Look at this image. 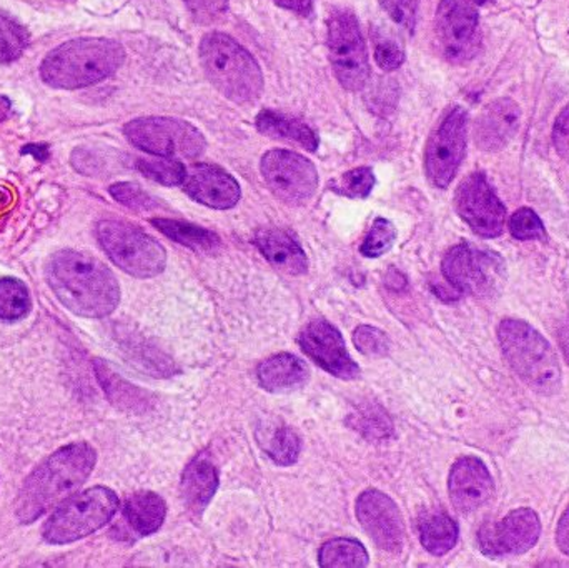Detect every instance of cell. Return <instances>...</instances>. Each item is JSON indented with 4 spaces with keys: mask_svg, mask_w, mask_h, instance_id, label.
<instances>
[{
    "mask_svg": "<svg viewBox=\"0 0 569 568\" xmlns=\"http://www.w3.org/2000/svg\"><path fill=\"white\" fill-rule=\"evenodd\" d=\"M182 186L193 200L212 209H232L240 200L239 182L213 163L192 166Z\"/></svg>",
    "mask_w": 569,
    "mask_h": 568,
    "instance_id": "obj_19",
    "label": "cell"
},
{
    "mask_svg": "<svg viewBox=\"0 0 569 568\" xmlns=\"http://www.w3.org/2000/svg\"><path fill=\"white\" fill-rule=\"evenodd\" d=\"M557 546L565 556L569 557V507L561 516L557 527Z\"/></svg>",
    "mask_w": 569,
    "mask_h": 568,
    "instance_id": "obj_44",
    "label": "cell"
},
{
    "mask_svg": "<svg viewBox=\"0 0 569 568\" xmlns=\"http://www.w3.org/2000/svg\"><path fill=\"white\" fill-rule=\"evenodd\" d=\"M12 116V102L6 96H0V122Z\"/></svg>",
    "mask_w": 569,
    "mask_h": 568,
    "instance_id": "obj_47",
    "label": "cell"
},
{
    "mask_svg": "<svg viewBox=\"0 0 569 568\" xmlns=\"http://www.w3.org/2000/svg\"><path fill=\"white\" fill-rule=\"evenodd\" d=\"M373 42L375 59L381 69L390 72V70H397L398 67L403 66L405 50L397 39L387 36L381 30H373Z\"/></svg>",
    "mask_w": 569,
    "mask_h": 568,
    "instance_id": "obj_37",
    "label": "cell"
},
{
    "mask_svg": "<svg viewBox=\"0 0 569 568\" xmlns=\"http://www.w3.org/2000/svg\"><path fill=\"white\" fill-rule=\"evenodd\" d=\"M355 429L360 430L365 437L371 440H383L391 436V422L387 413L380 409H367L365 412L357 413L353 422Z\"/></svg>",
    "mask_w": 569,
    "mask_h": 568,
    "instance_id": "obj_38",
    "label": "cell"
},
{
    "mask_svg": "<svg viewBox=\"0 0 569 568\" xmlns=\"http://www.w3.org/2000/svg\"><path fill=\"white\" fill-rule=\"evenodd\" d=\"M259 444L266 450L267 456L279 464V466L288 467L297 462L300 456V439L290 427H263L259 432Z\"/></svg>",
    "mask_w": 569,
    "mask_h": 568,
    "instance_id": "obj_29",
    "label": "cell"
},
{
    "mask_svg": "<svg viewBox=\"0 0 569 568\" xmlns=\"http://www.w3.org/2000/svg\"><path fill=\"white\" fill-rule=\"evenodd\" d=\"M29 46V33L16 20L0 12V63L13 62Z\"/></svg>",
    "mask_w": 569,
    "mask_h": 568,
    "instance_id": "obj_33",
    "label": "cell"
},
{
    "mask_svg": "<svg viewBox=\"0 0 569 568\" xmlns=\"http://www.w3.org/2000/svg\"><path fill=\"white\" fill-rule=\"evenodd\" d=\"M553 143L558 156L569 163V106L561 110L553 127Z\"/></svg>",
    "mask_w": 569,
    "mask_h": 568,
    "instance_id": "obj_43",
    "label": "cell"
},
{
    "mask_svg": "<svg viewBox=\"0 0 569 568\" xmlns=\"http://www.w3.org/2000/svg\"><path fill=\"white\" fill-rule=\"evenodd\" d=\"M129 142L157 157L197 159L206 150V137L192 123L172 117H140L123 127Z\"/></svg>",
    "mask_w": 569,
    "mask_h": 568,
    "instance_id": "obj_8",
    "label": "cell"
},
{
    "mask_svg": "<svg viewBox=\"0 0 569 568\" xmlns=\"http://www.w3.org/2000/svg\"><path fill=\"white\" fill-rule=\"evenodd\" d=\"M183 2L200 23L216 22L229 9V0H183Z\"/></svg>",
    "mask_w": 569,
    "mask_h": 568,
    "instance_id": "obj_42",
    "label": "cell"
},
{
    "mask_svg": "<svg viewBox=\"0 0 569 568\" xmlns=\"http://www.w3.org/2000/svg\"><path fill=\"white\" fill-rule=\"evenodd\" d=\"M458 216L477 236L500 237L507 223V207L498 199L485 173H470L455 193Z\"/></svg>",
    "mask_w": 569,
    "mask_h": 568,
    "instance_id": "obj_13",
    "label": "cell"
},
{
    "mask_svg": "<svg viewBox=\"0 0 569 568\" xmlns=\"http://www.w3.org/2000/svg\"><path fill=\"white\" fill-rule=\"evenodd\" d=\"M257 129L263 136L276 137V139L288 140L298 143L303 149L315 152L318 149V137L303 120L295 117L283 116L276 110H262L257 116Z\"/></svg>",
    "mask_w": 569,
    "mask_h": 568,
    "instance_id": "obj_25",
    "label": "cell"
},
{
    "mask_svg": "<svg viewBox=\"0 0 569 568\" xmlns=\"http://www.w3.org/2000/svg\"><path fill=\"white\" fill-rule=\"evenodd\" d=\"M471 2L477 3V6H485V3L490 2V0H471Z\"/></svg>",
    "mask_w": 569,
    "mask_h": 568,
    "instance_id": "obj_49",
    "label": "cell"
},
{
    "mask_svg": "<svg viewBox=\"0 0 569 568\" xmlns=\"http://www.w3.org/2000/svg\"><path fill=\"white\" fill-rule=\"evenodd\" d=\"M96 233L107 256L123 272L150 279L166 269V249L137 227L119 220H102Z\"/></svg>",
    "mask_w": 569,
    "mask_h": 568,
    "instance_id": "obj_7",
    "label": "cell"
},
{
    "mask_svg": "<svg viewBox=\"0 0 569 568\" xmlns=\"http://www.w3.org/2000/svg\"><path fill=\"white\" fill-rule=\"evenodd\" d=\"M375 183H377V179H375L373 170L370 167H358V169L341 176L335 187V192L351 197V199H365L370 196Z\"/></svg>",
    "mask_w": 569,
    "mask_h": 568,
    "instance_id": "obj_35",
    "label": "cell"
},
{
    "mask_svg": "<svg viewBox=\"0 0 569 568\" xmlns=\"http://www.w3.org/2000/svg\"><path fill=\"white\" fill-rule=\"evenodd\" d=\"M521 110L511 99L491 102L478 117L475 140L485 152H498L507 147L520 129Z\"/></svg>",
    "mask_w": 569,
    "mask_h": 568,
    "instance_id": "obj_20",
    "label": "cell"
},
{
    "mask_svg": "<svg viewBox=\"0 0 569 568\" xmlns=\"http://www.w3.org/2000/svg\"><path fill=\"white\" fill-rule=\"evenodd\" d=\"M152 226L173 242L182 243V246L199 250V252H210L220 246V237L212 230L202 229V227L182 222V220L153 219Z\"/></svg>",
    "mask_w": 569,
    "mask_h": 568,
    "instance_id": "obj_27",
    "label": "cell"
},
{
    "mask_svg": "<svg viewBox=\"0 0 569 568\" xmlns=\"http://www.w3.org/2000/svg\"><path fill=\"white\" fill-rule=\"evenodd\" d=\"M357 517L375 546L388 554L403 549L405 524L397 504L378 490H367L357 500Z\"/></svg>",
    "mask_w": 569,
    "mask_h": 568,
    "instance_id": "obj_16",
    "label": "cell"
},
{
    "mask_svg": "<svg viewBox=\"0 0 569 568\" xmlns=\"http://www.w3.org/2000/svg\"><path fill=\"white\" fill-rule=\"evenodd\" d=\"M137 169L147 179L167 187L182 186L187 176L186 167L179 160L170 159V157L137 160Z\"/></svg>",
    "mask_w": 569,
    "mask_h": 568,
    "instance_id": "obj_32",
    "label": "cell"
},
{
    "mask_svg": "<svg viewBox=\"0 0 569 568\" xmlns=\"http://www.w3.org/2000/svg\"><path fill=\"white\" fill-rule=\"evenodd\" d=\"M503 356L518 377L541 396L560 390L561 367L551 343L525 320L505 319L498 327Z\"/></svg>",
    "mask_w": 569,
    "mask_h": 568,
    "instance_id": "obj_5",
    "label": "cell"
},
{
    "mask_svg": "<svg viewBox=\"0 0 569 568\" xmlns=\"http://www.w3.org/2000/svg\"><path fill=\"white\" fill-rule=\"evenodd\" d=\"M381 9L388 13L393 22H397L401 29L413 32L417 27L418 3L420 0H378Z\"/></svg>",
    "mask_w": 569,
    "mask_h": 568,
    "instance_id": "obj_41",
    "label": "cell"
},
{
    "mask_svg": "<svg viewBox=\"0 0 569 568\" xmlns=\"http://www.w3.org/2000/svg\"><path fill=\"white\" fill-rule=\"evenodd\" d=\"M22 153L36 157L39 162H46L50 157L49 147L43 146V143H30V146L23 147Z\"/></svg>",
    "mask_w": 569,
    "mask_h": 568,
    "instance_id": "obj_46",
    "label": "cell"
},
{
    "mask_svg": "<svg viewBox=\"0 0 569 568\" xmlns=\"http://www.w3.org/2000/svg\"><path fill=\"white\" fill-rule=\"evenodd\" d=\"M355 347L368 357H383L390 350V339L387 333L370 326H361L355 330Z\"/></svg>",
    "mask_w": 569,
    "mask_h": 568,
    "instance_id": "obj_40",
    "label": "cell"
},
{
    "mask_svg": "<svg viewBox=\"0 0 569 568\" xmlns=\"http://www.w3.org/2000/svg\"><path fill=\"white\" fill-rule=\"evenodd\" d=\"M117 510L119 497L107 487H93L60 504L43 527V539L53 546L77 542L107 526Z\"/></svg>",
    "mask_w": 569,
    "mask_h": 568,
    "instance_id": "obj_6",
    "label": "cell"
},
{
    "mask_svg": "<svg viewBox=\"0 0 569 568\" xmlns=\"http://www.w3.org/2000/svg\"><path fill=\"white\" fill-rule=\"evenodd\" d=\"M511 236L521 242L527 240H545L547 239V230H545L543 220L538 217L535 210L523 207L517 210L510 219Z\"/></svg>",
    "mask_w": 569,
    "mask_h": 568,
    "instance_id": "obj_36",
    "label": "cell"
},
{
    "mask_svg": "<svg viewBox=\"0 0 569 568\" xmlns=\"http://www.w3.org/2000/svg\"><path fill=\"white\" fill-rule=\"evenodd\" d=\"M123 60L126 50L116 40L82 37L47 53L40 77L53 89H80L112 76Z\"/></svg>",
    "mask_w": 569,
    "mask_h": 568,
    "instance_id": "obj_3",
    "label": "cell"
},
{
    "mask_svg": "<svg viewBox=\"0 0 569 568\" xmlns=\"http://www.w3.org/2000/svg\"><path fill=\"white\" fill-rule=\"evenodd\" d=\"M438 46L451 62H465L480 46V16L471 0H441L435 20Z\"/></svg>",
    "mask_w": 569,
    "mask_h": 568,
    "instance_id": "obj_12",
    "label": "cell"
},
{
    "mask_svg": "<svg viewBox=\"0 0 569 568\" xmlns=\"http://www.w3.org/2000/svg\"><path fill=\"white\" fill-rule=\"evenodd\" d=\"M318 560L327 568H360L368 566V554L358 540L335 539L321 547Z\"/></svg>",
    "mask_w": 569,
    "mask_h": 568,
    "instance_id": "obj_30",
    "label": "cell"
},
{
    "mask_svg": "<svg viewBox=\"0 0 569 568\" xmlns=\"http://www.w3.org/2000/svg\"><path fill=\"white\" fill-rule=\"evenodd\" d=\"M441 270L453 289L475 297L491 296L505 279L501 257L470 243H458L448 250Z\"/></svg>",
    "mask_w": 569,
    "mask_h": 568,
    "instance_id": "obj_10",
    "label": "cell"
},
{
    "mask_svg": "<svg viewBox=\"0 0 569 568\" xmlns=\"http://www.w3.org/2000/svg\"><path fill=\"white\" fill-rule=\"evenodd\" d=\"M96 372L97 379L102 383L103 392L107 393L113 406L127 410V412H143L149 407V396L139 387L127 382L109 363L97 360Z\"/></svg>",
    "mask_w": 569,
    "mask_h": 568,
    "instance_id": "obj_26",
    "label": "cell"
},
{
    "mask_svg": "<svg viewBox=\"0 0 569 568\" xmlns=\"http://www.w3.org/2000/svg\"><path fill=\"white\" fill-rule=\"evenodd\" d=\"M421 546L431 556L450 552L458 542V526L447 514H431L420 526Z\"/></svg>",
    "mask_w": 569,
    "mask_h": 568,
    "instance_id": "obj_28",
    "label": "cell"
},
{
    "mask_svg": "<svg viewBox=\"0 0 569 568\" xmlns=\"http://www.w3.org/2000/svg\"><path fill=\"white\" fill-rule=\"evenodd\" d=\"M46 276L57 299L76 316L102 319L119 306V282L96 257L60 250L47 263Z\"/></svg>",
    "mask_w": 569,
    "mask_h": 568,
    "instance_id": "obj_1",
    "label": "cell"
},
{
    "mask_svg": "<svg viewBox=\"0 0 569 568\" xmlns=\"http://www.w3.org/2000/svg\"><path fill=\"white\" fill-rule=\"evenodd\" d=\"M395 239H397V230H395L393 223L387 219H377L361 246V253L370 259H377L391 249Z\"/></svg>",
    "mask_w": 569,
    "mask_h": 568,
    "instance_id": "obj_34",
    "label": "cell"
},
{
    "mask_svg": "<svg viewBox=\"0 0 569 568\" xmlns=\"http://www.w3.org/2000/svg\"><path fill=\"white\" fill-rule=\"evenodd\" d=\"M257 377L260 386L269 392H284L303 386L310 372L303 360L291 353H279L260 363Z\"/></svg>",
    "mask_w": 569,
    "mask_h": 568,
    "instance_id": "obj_23",
    "label": "cell"
},
{
    "mask_svg": "<svg viewBox=\"0 0 569 568\" xmlns=\"http://www.w3.org/2000/svg\"><path fill=\"white\" fill-rule=\"evenodd\" d=\"M262 176L269 189L284 203L303 206L313 197L318 173L307 157L290 150H270L262 159Z\"/></svg>",
    "mask_w": 569,
    "mask_h": 568,
    "instance_id": "obj_14",
    "label": "cell"
},
{
    "mask_svg": "<svg viewBox=\"0 0 569 568\" xmlns=\"http://www.w3.org/2000/svg\"><path fill=\"white\" fill-rule=\"evenodd\" d=\"M448 490L455 509L463 514L475 512L493 496V477L483 460L461 457L451 467Z\"/></svg>",
    "mask_w": 569,
    "mask_h": 568,
    "instance_id": "obj_18",
    "label": "cell"
},
{
    "mask_svg": "<svg viewBox=\"0 0 569 568\" xmlns=\"http://www.w3.org/2000/svg\"><path fill=\"white\" fill-rule=\"evenodd\" d=\"M560 346L561 350H563L565 359H567L569 363V323H567V326L561 327Z\"/></svg>",
    "mask_w": 569,
    "mask_h": 568,
    "instance_id": "obj_48",
    "label": "cell"
},
{
    "mask_svg": "<svg viewBox=\"0 0 569 568\" xmlns=\"http://www.w3.org/2000/svg\"><path fill=\"white\" fill-rule=\"evenodd\" d=\"M298 342L301 350L331 376L345 380L357 379L360 376V369L351 360L343 337L338 332L337 327L331 326L327 320H313L308 323L301 330Z\"/></svg>",
    "mask_w": 569,
    "mask_h": 568,
    "instance_id": "obj_17",
    "label": "cell"
},
{
    "mask_svg": "<svg viewBox=\"0 0 569 568\" xmlns=\"http://www.w3.org/2000/svg\"><path fill=\"white\" fill-rule=\"evenodd\" d=\"M110 196H112L117 202L133 210H153L159 207L157 206L156 199H152V196H149L146 190L140 189L136 183H113V186L110 187Z\"/></svg>",
    "mask_w": 569,
    "mask_h": 568,
    "instance_id": "obj_39",
    "label": "cell"
},
{
    "mask_svg": "<svg viewBox=\"0 0 569 568\" xmlns=\"http://www.w3.org/2000/svg\"><path fill=\"white\" fill-rule=\"evenodd\" d=\"M30 310L26 283L17 279H0V319L19 320Z\"/></svg>",
    "mask_w": 569,
    "mask_h": 568,
    "instance_id": "obj_31",
    "label": "cell"
},
{
    "mask_svg": "<svg viewBox=\"0 0 569 568\" xmlns=\"http://www.w3.org/2000/svg\"><path fill=\"white\" fill-rule=\"evenodd\" d=\"M328 52L338 82L348 90H360L368 82L367 47L360 23L350 10H335L328 19Z\"/></svg>",
    "mask_w": 569,
    "mask_h": 568,
    "instance_id": "obj_9",
    "label": "cell"
},
{
    "mask_svg": "<svg viewBox=\"0 0 569 568\" xmlns=\"http://www.w3.org/2000/svg\"><path fill=\"white\" fill-rule=\"evenodd\" d=\"M468 113L461 107L448 110L428 140L425 169L428 179L438 189L453 182L467 152Z\"/></svg>",
    "mask_w": 569,
    "mask_h": 568,
    "instance_id": "obj_11",
    "label": "cell"
},
{
    "mask_svg": "<svg viewBox=\"0 0 569 568\" xmlns=\"http://www.w3.org/2000/svg\"><path fill=\"white\" fill-rule=\"evenodd\" d=\"M217 489H219V472L206 452L199 454L187 466L180 482L183 502L189 507L190 512L202 514L216 496Z\"/></svg>",
    "mask_w": 569,
    "mask_h": 568,
    "instance_id": "obj_21",
    "label": "cell"
},
{
    "mask_svg": "<svg viewBox=\"0 0 569 568\" xmlns=\"http://www.w3.org/2000/svg\"><path fill=\"white\" fill-rule=\"evenodd\" d=\"M97 454L86 442L70 444L40 464L20 490L16 504L17 519L32 524L66 502L92 474Z\"/></svg>",
    "mask_w": 569,
    "mask_h": 568,
    "instance_id": "obj_2",
    "label": "cell"
},
{
    "mask_svg": "<svg viewBox=\"0 0 569 568\" xmlns=\"http://www.w3.org/2000/svg\"><path fill=\"white\" fill-rule=\"evenodd\" d=\"M541 536L540 517L535 510L518 509L498 522H488L478 532L481 554L490 559L523 556Z\"/></svg>",
    "mask_w": 569,
    "mask_h": 568,
    "instance_id": "obj_15",
    "label": "cell"
},
{
    "mask_svg": "<svg viewBox=\"0 0 569 568\" xmlns=\"http://www.w3.org/2000/svg\"><path fill=\"white\" fill-rule=\"evenodd\" d=\"M273 2L279 3L283 9L301 13V16H308L313 7V0H273Z\"/></svg>",
    "mask_w": 569,
    "mask_h": 568,
    "instance_id": "obj_45",
    "label": "cell"
},
{
    "mask_svg": "<svg viewBox=\"0 0 569 568\" xmlns=\"http://www.w3.org/2000/svg\"><path fill=\"white\" fill-rule=\"evenodd\" d=\"M200 62L213 87L236 103H253L263 92V76L252 53L222 32L200 42Z\"/></svg>",
    "mask_w": 569,
    "mask_h": 568,
    "instance_id": "obj_4",
    "label": "cell"
},
{
    "mask_svg": "<svg viewBox=\"0 0 569 568\" xmlns=\"http://www.w3.org/2000/svg\"><path fill=\"white\" fill-rule=\"evenodd\" d=\"M256 243L266 259L282 272L291 276H301L307 272V256L290 233L280 229L260 230L257 233Z\"/></svg>",
    "mask_w": 569,
    "mask_h": 568,
    "instance_id": "obj_22",
    "label": "cell"
},
{
    "mask_svg": "<svg viewBox=\"0 0 569 568\" xmlns=\"http://www.w3.org/2000/svg\"><path fill=\"white\" fill-rule=\"evenodd\" d=\"M167 516L166 500L153 492L136 494L123 507V519L139 536H152L162 527Z\"/></svg>",
    "mask_w": 569,
    "mask_h": 568,
    "instance_id": "obj_24",
    "label": "cell"
}]
</instances>
